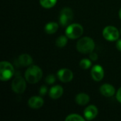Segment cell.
<instances>
[{
  "instance_id": "obj_20",
  "label": "cell",
  "mask_w": 121,
  "mask_h": 121,
  "mask_svg": "<svg viewBox=\"0 0 121 121\" xmlns=\"http://www.w3.org/2000/svg\"><path fill=\"white\" fill-rule=\"evenodd\" d=\"M79 66L82 69H87L91 66V62L89 59H82L79 62Z\"/></svg>"
},
{
  "instance_id": "obj_16",
  "label": "cell",
  "mask_w": 121,
  "mask_h": 121,
  "mask_svg": "<svg viewBox=\"0 0 121 121\" xmlns=\"http://www.w3.org/2000/svg\"><path fill=\"white\" fill-rule=\"evenodd\" d=\"M58 29V24L55 22H50L45 26V31L48 34L55 33Z\"/></svg>"
},
{
  "instance_id": "obj_14",
  "label": "cell",
  "mask_w": 121,
  "mask_h": 121,
  "mask_svg": "<svg viewBox=\"0 0 121 121\" xmlns=\"http://www.w3.org/2000/svg\"><path fill=\"white\" fill-rule=\"evenodd\" d=\"M18 62L21 66L23 67H28L30 66L33 63L32 57L28 54H23L21 55L18 58Z\"/></svg>"
},
{
  "instance_id": "obj_5",
  "label": "cell",
  "mask_w": 121,
  "mask_h": 121,
  "mask_svg": "<svg viewBox=\"0 0 121 121\" xmlns=\"http://www.w3.org/2000/svg\"><path fill=\"white\" fill-rule=\"evenodd\" d=\"M26 88V83L21 76H16L12 81L11 89L16 94H23Z\"/></svg>"
},
{
  "instance_id": "obj_11",
  "label": "cell",
  "mask_w": 121,
  "mask_h": 121,
  "mask_svg": "<svg viewBox=\"0 0 121 121\" xmlns=\"http://www.w3.org/2000/svg\"><path fill=\"white\" fill-rule=\"evenodd\" d=\"M100 92L104 96L111 97L115 94L116 90H115V88L112 85L108 84H104L101 86Z\"/></svg>"
},
{
  "instance_id": "obj_6",
  "label": "cell",
  "mask_w": 121,
  "mask_h": 121,
  "mask_svg": "<svg viewBox=\"0 0 121 121\" xmlns=\"http://www.w3.org/2000/svg\"><path fill=\"white\" fill-rule=\"evenodd\" d=\"M73 18V12L71 9L68 7L64 8L60 15V23L62 26H66L69 25Z\"/></svg>"
},
{
  "instance_id": "obj_25",
  "label": "cell",
  "mask_w": 121,
  "mask_h": 121,
  "mask_svg": "<svg viewBox=\"0 0 121 121\" xmlns=\"http://www.w3.org/2000/svg\"><path fill=\"white\" fill-rule=\"evenodd\" d=\"M116 48L118 50L121 51V39L118 40L116 43Z\"/></svg>"
},
{
  "instance_id": "obj_22",
  "label": "cell",
  "mask_w": 121,
  "mask_h": 121,
  "mask_svg": "<svg viewBox=\"0 0 121 121\" xmlns=\"http://www.w3.org/2000/svg\"><path fill=\"white\" fill-rule=\"evenodd\" d=\"M39 92H40V94L41 96H45V95L47 94V92H48V89H47V87L45 86H42L40 87V90H39Z\"/></svg>"
},
{
  "instance_id": "obj_18",
  "label": "cell",
  "mask_w": 121,
  "mask_h": 121,
  "mask_svg": "<svg viewBox=\"0 0 121 121\" xmlns=\"http://www.w3.org/2000/svg\"><path fill=\"white\" fill-rule=\"evenodd\" d=\"M67 43V36L60 35L56 40V45L58 48H64Z\"/></svg>"
},
{
  "instance_id": "obj_24",
  "label": "cell",
  "mask_w": 121,
  "mask_h": 121,
  "mask_svg": "<svg viewBox=\"0 0 121 121\" xmlns=\"http://www.w3.org/2000/svg\"><path fill=\"white\" fill-rule=\"evenodd\" d=\"M116 99L121 104V87L118 90L117 94H116Z\"/></svg>"
},
{
  "instance_id": "obj_1",
  "label": "cell",
  "mask_w": 121,
  "mask_h": 121,
  "mask_svg": "<svg viewBox=\"0 0 121 121\" xmlns=\"http://www.w3.org/2000/svg\"><path fill=\"white\" fill-rule=\"evenodd\" d=\"M43 77L42 69L36 65H30L25 72L26 80L30 84L38 82Z\"/></svg>"
},
{
  "instance_id": "obj_13",
  "label": "cell",
  "mask_w": 121,
  "mask_h": 121,
  "mask_svg": "<svg viewBox=\"0 0 121 121\" xmlns=\"http://www.w3.org/2000/svg\"><path fill=\"white\" fill-rule=\"evenodd\" d=\"M63 94V89L60 85L52 86L49 91V96L52 99H57L60 98Z\"/></svg>"
},
{
  "instance_id": "obj_19",
  "label": "cell",
  "mask_w": 121,
  "mask_h": 121,
  "mask_svg": "<svg viewBox=\"0 0 121 121\" xmlns=\"http://www.w3.org/2000/svg\"><path fill=\"white\" fill-rule=\"evenodd\" d=\"M66 121H84V118L78 114H70L65 118Z\"/></svg>"
},
{
  "instance_id": "obj_10",
  "label": "cell",
  "mask_w": 121,
  "mask_h": 121,
  "mask_svg": "<svg viewBox=\"0 0 121 121\" xmlns=\"http://www.w3.org/2000/svg\"><path fill=\"white\" fill-rule=\"evenodd\" d=\"M84 115L87 121H91L94 119L98 115V109L95 106H89L85 108L84 111Z\"/></svg>"
},
{
  "instance_id": "obj_2",
  "label": "cell",
  "mask_w": 121,
  "mask_h": 121,
  "mask_svg": "<svg viewBox=\"0 0 121 121\" xmlns=\"http://www.w3.org/2000/svg\"><path fill=\"white\" fill-rule=\"evenodd\" d=\"M95 48V43L89 37H84L79 39L77 43V50L82 54H88L93 52Z\"/></svg>"
},
{
  "instance_id": "obj_4",
  "label": "cell",
  "mask_w": 121,
  "mask_h": 121,
  "mask_svg": "<svg viewBox=\"0 0 121 121\" xmlns=\"http://www.w3.org/2000/svg\"><path fill=\"white\" fill-rule=\"evenodd\" d=\"M83 27L79 23L70 24L66 29V35L70 39H77L83 34Z\"/></svg>"
},
{
  "instance_id": "obj_7",
  "label": "cell",
  "mask_w": 121,
  "mask_h": 121,
  "mask_svg": "<svg viewBox=\"0 0 121 121\" xmlns=\"http://www.w3.org/2000/svg\"><path fill=\"white\" fill-rule=\"evenodd\" d=\"M103 36L108 41H115L119 38V31L116 27L108 26L104 29Z\"/></svg>"
},
{
  "instance_id": "obj_27",
  "label": "cell",
  "mask_w": 121,
  "mask_h": 121,
  "mask_svg": "<svg viewBox=\"0 0 121 121\" xmlns=\"http://www.w3.org/2000/svg\"></svg>"
},
{
  "instance_id": "obj_3",
  "label": "cell",
  "mask_w": 121,
  "mask_h": 121,
  "mask_svg": "<svg viewBox=\"0 0 121 121\" xmlns=\"http://www.w3.org/2000/svg\"><path fill=\"white\" fill-rule=\"evenodd\" d=\"M14 74L13 67L11 63L6 61L0 62V79L1 81H7L11 78Z\"/></svg>"
},
{
  "instance_id": "obj_21",
  "label": "cell",
  "mask_w": 121,
  "mask_h": 121,
  "mask_svg": "<svg viewBox=\"0 0 121 121\" xmlns=\"http://www.w3.org/2000/svg\"><path fill=\"white\" fill-rule=\"evenodd\" d=\"M55 77L53 74H50V75L47 76V77L45 78V82L48 84H53L55 82Z\"/></svg>"
},
{
  "instance_id": "obj_15",
  "label": "cell",
  "mask_w": 121,
  "mask_h": 121,
  "mask_svg": "<svg viewBox=\"0 0 121 121\" xmlns=\"http://www.w3.org/2000/svg\"><path fill=\"white\" fill-rule=\"evenodd\" d=\"M89 100H90V98L89 95H87L85 93H80L77 94L75 98L76 103L80 106H85L88 104V103L89 102Z\"/></svg>"
},
{
  "instance_id": "obj_8",
  "label": "cell",
  "mask_w": 121,
  "mask_h": 121,
  "mask_svg": "<svg viewBox=\"0 0 121 121\" xmlns=\"http://www.w3.org/2000/svg\"><path fill=\"white\" fill-rule=\"evenodd\" d=\"M57 77L62 82L67 83L72 80L73 73L69 69H61L57 72Z\"/></svg>"
},
{
  "instance_id": "obj_12",
  "label": "cell",
  "mask_w": 121,
  "mask_h": 121,
  "mask_svg": "<svg viewBox=\"0 0 121 121\" xmlns=\"http://www.w3.org/2000/svg\"><path fill=\"white\" fill-rule=\"evenodd\" d=\"M44 104V100L40 96H32L28 100V104L32 108H39L43 106Z\"/></svg>"
},
{
  "instance_id": "obj_9",
  "label": "cell",
  "mask_w": 121,
  "mask_h": 121,
  "mask_svg": "<svg viewBox=\"0 0 121 121\" xmlns=\"http://www.w3.org/2000/svg\"><path fill=\"white\" fill-rule=\"evenodd\" d=\"M91 75L94 80L96 82H100L103 79L104 77V71L103 67L98 65L94 66L91 70Z\"/></svg>"
},
{
  "instance_id": "obj_26",
  "label": "cell",
  "mask_w": 121,
  "mask_h": 121,
  "mask_svg": "<svg viewBox=\"0 0 121 121\" xmlns=\"http://www.w3.org/2000/svg\"><path fill=\"white\" fill-rule=\"evenodd\" d=\"M119 17H120V18L121 19V9H120V11H119Z\"/></svg>"
},
{
  "instance_id": "obj_23",
  "label": "cell",
  "mask_w": 121,
  "mask_h": 121,
  "mask_svg": "<svg viewBox=\"0 0 121 121\" xmlns=\"http://www.w3.org/2000/svg\"><path fill=\"white\" fill-rule=\"evenodd\" d=\"M89 57H90V59H91V60H93V61H96V60H98V55H97V54L95 53V52H91L90 53Z\"/></svg>"
},
{
  "instance_id": "obj_17",
  "label": "cell",
  "mask_w": 121,
  "mask_h": 121,
  "mask_svg": "<svg viewBox=\"0 0 121 121\" xmlns=\"http://www.w3.org/2000/svg\"><path fill=\"white\" fill-rule=\"evenodd\" d=\"M57 3V0H40L41 6L45 9H50L53 7Z\"/></svg>"
}]
</instances>
